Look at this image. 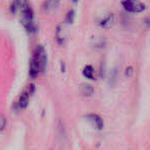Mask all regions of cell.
Instances as JSON below:
<instances>
[{"mask_svg":"<svg viewBox=\"0 0 150 150\" xmlns=\"http://www.w3.org/2000/svg\"><path fill=\"white\" fill-rule=\"evenodd\" d=\"M94 69H93L92 65H86L83 69V75L85 76L87 79H90V80H93L94 79Z\"/></svg>","mask_w":150,"mask_h":150,"instance_id":"cell-10","label":"cell"},{"mask_svg":"<svg viewBox=\"0 0 150 150\" xmlns=\"http://www.w3.org/2000/svg\"><path fill=\"white\" fill-rule=\"evenodd\" d=\"M18 8H20V5H18V1L14 0V1L11 3V5H10V11H11V13H16V12L18 11Z\"/></svg>","mask_w":150,"mask_h":150,"instance_id":"cell-13","label":"cell"},{"mask_svg":"<svg viewBox=\"0 0 150 150\" xmlns=\"http://www.w3.org/2000/svg\"><path fill=\"white\" fill-rule=\"evenodd\" d=\"M6 127V119L2 115H0V133L5 129Z\"/></svg>","mask_w":150,"mask_h":150,"instance_id":"cell-14","label":"cell"},{"mask_svg":"<svg viewBox=\"0 0 150 150\" xmlns=\"http://www.w3.org/2000/svg\"><path fill=\"white\" fill-rule=\"evenodd\" d=\"M74 18H75V11L73 9H71L65 16V24L71 25L74 22Z\"/></svg>","mask_w":150,"mask_h":150,"instance_id":"cell-11","label":"cell"},{"mask_svg":"<svg viewBox=\"0 0 150 150\" xmlns=\"http://www.w3.org/2000/svg\"><path fill=\"white\" fill-rule=\"evenodd\" d=\"M132 71H133L132 67H129L128 69H126V76H131V74H132Z\"/></svg>","mask_w":150,"mask_h":150,"instance_id":"cell-16","label":"cell"},{"mask_svg":"<svg viewBox=\"0 0 150 150\" xmlns=\"http://www.w3.org/2000/svg\"><path fill=\"white\" fill-rule=\"evenodd\" d=\"M40 73V69H39V64H38L37 60L34 57H32V59L30 61V69H29V75L32 79H35L38 77Z\"/></svg>","mask_w":150,"mask_h":150,"instance_id":"cell-5","label":"cell"},{"mask_svg":"<svg viewBox=\"0 0 150 150\" xmlns=\"http://www.w3.org/2000/svg\"><path fill=\"white\" fill-rule=\"evenodd\" d=\"M87 119L89 120L98 130H101V129L103 128V126H104L102 119L97 115H87Z\"/></svg>","mask_w":150,"mask_h":150,"instance_id":"cell-6","label":"cell"},{"mask_svg":"<svg viewBox=\"0 0 150 150\" xmlns=\"http://www.w3.org/2000/svg\"><path fill=\"white\" fill-rule=\"evenodd\" d=\"M33 18H34V12L33 9L30 7V6L26 5L24 8H23V14H22V21H23V24L25 25H28L33 23Z\"/></svg>","mask_w":150,"mask_h":150,"instance_id":"cell-4","label":"cell"},{"mask_svg":"<svg viewBox=\"0 0 150 150\" xmlns=\"http://www.w3.org/2000/svg\"><path fill=\"white\" fill-rule=\"evenodd\" d=\"M46 4H47L48 8L55 9V8L58 6V4H59V0H47V1H46Z\"/></svg>","mask_w":150,"mask_h":150,"instance_id":"cell-12","label":"cell"},{"mask_svg":"<svg viewBox=\"0 0 150 150\" xmlns=\"http://www.w3.org/2000/svg\"><path fill=\"white\" fill-rule=\"evenodd\" d=\"M73 1H74V2H78L79 0H73Z\"/></svg>","mask_w":150,"mask_h":150,"instance_id":"cell-18","label":"cell"},{"mask_svg":"<svg viewBox=\"0 0 150 150\" xmlns=\"http://www.w3.org/2000/svg\"><path fill=\"white\" fill-rule=\"evenodd\" d=\"M29 94L32 95V94H34V92H35V86L34 85H30L29 86Z\"/></svg>","mask_w":150,"mask_h":150,"instance_id":"cell-15","label":"cell"},{"mask_svg":"<svg viewBox=\"0 0 150 150\" xmlns=\"http://www.w3.org/2000/svg\"><path fill=\"white\" fill-rule=\"evenodd\" d=\"M33 57L37 60L38 64H39L40 73H44L46 69V67H47V55H46L45 49H44L43 46H37V48L34 51Z\"/></svg>","mask_w":150,"mask_h":150,"instance_id":"cell-2","label":"cell"},{"mask_svg":"<svg viewBox=\"0 0 150 150\" xmlns=\"http://www.w3.org/2000/svg\"><path fill=\"white\" fill-rule=\"evenodd\" d=\"M67 40V25H59L56 29V41L59 44L65 43Z\"/></svg>","mask_w":150,"mask_h":150,"instance_id":"cell-3","label":"cell"},{"mask_svg":"<svg viewBox=\"0 0 150 150\" xmlns=\"http://www.w3.org/2000/svg\"><path fill=\"white\" fill-rule=\"evenodd\" d=\"M113 22V14H108V16H104L102 20L99 22V26L102 28H108L112 25Z\"/></svg>","mask_w":150,"mask_h":150,"instance_id":"cell-8","label":"cell"},{"mask_svg":"<svg viewBox=\"0 0 150 150\" xmlns=\"http://www.w3.org/2000/svg\"><path fill=\"white\" fill-rule=\"evenodd\" d=\"M145 23H146L147 26H150V18H147V20L145 21Z\"/></svg>","mask_w":150,"mask_h":150,"instance_id":"cell-17","label":"cell"},{"mask_svg":"<svg viewBox=\"0 0 150 150\" xmlns=\"http://www.w3.org/2000/svg\"><path fill=\"white\" fill-rule=\"evenodd\" d=\"M81 92L84 96H92L94 94V87L89 84H83L81 86Z\"/></svg>","mask_w":150,"mask_h":150,"instance_id":"cell-9","label":"cell"},{"mask_svg":"<svg viewBox=\"0 0 150 150\" xmlns=\"http://www.w3.org/2000/svg\"><path fill=\"white\" fill-rule=\"evenodd\" d=\"M29 97H30V94H29L28 91H25V92L22 93L20 99H18V102L16 103V104H18V106L20 107L21 109H25L27 106H28Z\"/></svg>","mask_w":150,"mask_h":150,"instance_id":"cell-7","label":"cell"},{"mask_svg":"<svg viewBox=\"0 0 150 150\" xmlns=\"http://www.w3.org/2000/svg\"><path fill=\"white\" fill-rule=\"evenodd\" d=\"M122 5L127 11L132 13H139L146 9V5L137 0H122Z\"/></svg>","mask_w":150,"mask_h":150,"instance_id":"cell-1","label":"cell"}]
</instances>
